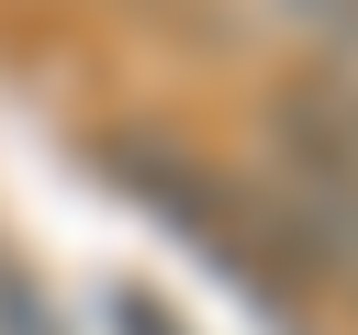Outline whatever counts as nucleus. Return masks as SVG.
I'll use <instances>...</instances> for the list:
<instances>
[{
	"label": "nucleus",
	"mask_w": 358,
	"mask_h": 335,
	"mask_svg": "<svg viewBox=\"0 0 358 335\" xmlns=\"http://www.w3.org/2000/svg\"><path fill=\"white\" fill-rule=\"evenodd\" d=\"M78 156H90V179L123 190L179 257H201L268 335H313V290H302V268H291V246H280V212H268L257 168H224V156L157 134V123H101Z\"/></svg>",
	"instance_id": "f257e3e1"
},
{
	"label": "nucleus",
	"mask_w": 358,
	"mask_h": 335,
	"mask_svg": "<svg viewBox=\"0 0 358 335\" xmlns=\"http://www.w3.org/2000/svg\"><path fill=\"white\" fill-rule=\"evenodd\" d=\"M268 123V212H280V246L302 268L313 302H347L358 313V78L347 67H302L257 100Z\"/></svg>",
	"instance_id": "f03ea898"
},
{
	"label": "nucleus",
	"mask_w": 358,
	"mask_h": 335,
	"mask_svg": "<svg viewBox=\"0 0 358 335\" xmlns=\"http://www.w3.org/2000/svg\"><path fill=\"white\" fill-rule=\"evenodd\" d=\"M0 335H78L67 313H56V290H45V268L0 234Z\"/></svg>",
	"instance_id": "7ed1b4c3"
},
{
	"label": "nucleus",
	"mask_w": 358,
	"mask_h": 335,
	"mask_svg": "<svg viewBox=\"0 0 358 335\" xmlns=\"http://www.w3.org/2000/svg\"><path fill=\"white\" fill-rule=\"evenodd\" d=\"M101 335H190V324H179L145 279H112V290H101Z\"/></svg>",
	"instance_id": "20e7f679"
},
{
	"label": "nucleus",
	"mask_w": 358,
	"mask_h": 335,
	"mask_svg": "<svg viewBox=\"0 0 358 335\" xmlns=\"http://www.w3.org/2000/svg\"><path fill=\"white\" fill-rule=\"evenodd\" d=\"M302 11H313V22H324V34H336V67H347V78H358V0H302Z\"/></svg>",
	"instance_id": "39448f33"
}]
</instances>
